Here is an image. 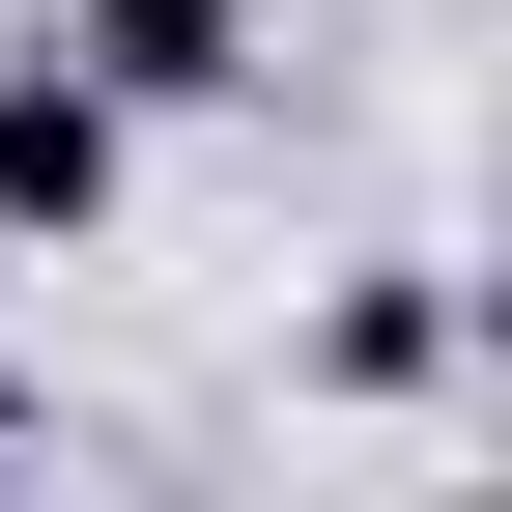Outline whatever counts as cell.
<instances>
[{"instance_id": "2", "label": "cell", "mask_w": 512, "mask_h": 512, "mask_svg": "<svg viewBox=\"0 0 512 512\" xmlns=\"http://www.w3.org/2000/svg\"><path fill=\"white\" fill-rule=\"evenodd\" d=\"M57 57H86L114 114H228L256 86V0H57Z\"/></svg>"}, {"instance_id": "4", "label": "cell", "mask_w": 512, "mask_h": 512, "mask_svg": "<svg viewBox=\"0 0 512 512\" xmlns=\"http://www.w3.org/2000/svg\"><path fill=\"white\" fill-rule=\"evenodd\" d=\"M0 456H29V370H0Z\"/></svg>"}, {"instance_id": "3", "label": "cell", "mask_w": 512, "mask_h": 512, "mask_svg": "<svg viewBox=\"0 0 512 512\" xmlns=\"http://www.w3.org/2000/svg\"><path fill=\"white\" fill-rule=\"evenodd\" d=\"M313 370H342V399H427V370H456V256H370V285L313 313Z\"/></svg>"}, {"instance_id": "1", "label": "cell", "mask_w": 512, "mask_h": 512, "mask_svg": "<svg viewBox=\"0 0 512 512\" xmlns=\"http://www.w3.org/2000/svg\"><path fill=\"white\" fill-rule=\"evenodd\" d=\"M114 200H143V114H114L86 57L29 29V57H0V256H86Z\"/></svg>"}]
</instances>
